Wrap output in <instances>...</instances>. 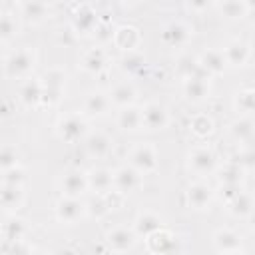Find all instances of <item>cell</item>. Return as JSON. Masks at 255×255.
Instances as JSON below:
<instances>
[{"label":"cell","instance_id":"20","mask_svg":"<svg viewBox=\"0 0 255 255\" xmlns=\"http://www.w3.org/2000/svg\"><path fill=\"white\" fill-rule=\"evenodd\" d=\"M163 36L171 42V44H181V42H185L187 40V36H189V30L181 24V22H171L167 28H165V32H163Z\"/></svg>","mask_w":255,"mask_h":255},{"label":"cell","instance_id":"4","mask_svg":"<svg viewBox=\"0 0 255 255\" xmlns=\"http://www.w3.org/2000/svg\"><path fill=\"white\" fill-rule=\"evenodd\" d=\"M32 66H34V54L30 50H20L8 60L6 70L10 76H24L26 72L32 70Z\"/></svg>","mask_w":255,"mask_h":255},{"label":"cell","instance_id":"16","mask_svg":"<svg viewBox=\"0 0 255 255\" xmlns=\"http://www.w3.org/2000/svg\"><path fill=\"white\" fill-rule=\"evenodd\" d=\"M0 201L6 209H18L22 203V187L20 185H6L0 191Z\"/></svg>","mask_w":255,"mask_h":255},{"label":"cell","instance_id":"17","mask_svg":"<svg viewBox=\"0 0 255 255\" xmlns=\"http://www.w3.org/2000/svg\"><path fill=\"white\" fill-rule=\"evenodd\" d=\"M110 108V98L96 92V94H90L86 98V104H84V110L88 114H106V110Z\"/></svg>","mask_w":255,"mask_h":255},{"label":"cell","instance_id":"28","mask_svg":"<svg viewBox=\"0 0 255 255\" xmlns=\"http://www.w3.org/2000/svg\"><path fill=\"white\" fill-rule=\"evenodd\" d=\"M223 255H241V253H237V251H233V253H223Z\"/></svg>","mask_w":255,"mask_h":255},{"label":"cell","instance_id":"11","mask_svg":"<svg viewBox=\"0 0 255 255\" xmlns=\"http://www.w3.org/2000/svg\"><path fill=\"white\" fill-rule=\"evenodd\" d=\"M86 187H88V177H84L82 173H68L62 179V189L68 197H76Z\"/></svg>","mask_w":255,"mask_h":255},{"label":"cell","instance_id":"10","mask_svg":"<svg viewBox=\"0 0 255 255\" xmlns=\"http://www.w3.org/2000/svg\"><path fill=\"white\" fill-rule=\"evenodd\" d=\"M159 229H161V219L157 215L149 213V211L147 213H141L137 217V221H135V231L139 235H143V237H151Z\"/></svg>","mask_w":255,"mask_h":255},{"label":"cell","instance_id":"9","mask_svg":"<svg viewBox=\"0 0 255 255\" xmlns=\"http://www.w3.org/2000/svg\"><path fill=\"white\" fill-rule=\"evenodd\" d=\"M215 245L223 253H233V251H237L241 247V237L231 229H221L215 235Z\"/></svg>","mask_w":255,"mask_h":255},{"label":"cell","instance_id":"2","mask_svg":"<svg viewBox=\"0 0 255 255\" xmlns=\"http://www.w3.org/2000/svg\"><path fill=\"white\" fill-rule=\"evenodd\" d=\"M167 124V112L161 104L151 102L141 110V126L147 129H161Z\"/></svg>","mask_w":255,"mask_h":255},{"label":"cell","instance_id":"12","mask_svg":"<svg viewBox=\"0 0 255 255\" xmlns=\"http://www.w3.org/2000/svg\"><path fill=\"white\" fill-rule=\"evenodd\" d=\"M94 187L96 191L100 193H106L112 185H114V173L106 171V169H94L90 175H88V187Z\"/></svg>","mask_w":255,"mask_h":255},{"label":"cell","instance_id":"29","mask_svg":"<svg viewBox=\"0 0 255 255\" xmlns=\"http://www.w3.org/2000/svg\"><path fill=\"white\" fill-rule=\"evenodd\" d=\"M104 255H116V253H104Z\"/></svg>","mask_w":255,"mask_h":255},{"label":"cell","instance_id":"14","mask_svg":"<svg viewBox=\"0 0 255 255\" xmlns=\"http://www.w3.org/2000/svg\"><path fill=\"white\" fill-rule=\"evenodd\" d=\"M133 98H135L133 86L128 84V82H124V84H118V86L112 90V94H110V104L114 102V104H118V106H128V104L133 102Z\"/></svg>","mask_w":255,"mask_h":255},{"label":"cell","instance_id":"19","mask_svg":"<svg viewBox=\"0 0 255 255\" xmlns=\"http://www.w3.org/2000/svg\"><path fill=\"white\" fill-rule=\"evenodd\" d=\"M110 143H112V141H110L104 133H92V135L88 137L86 147H88V151H90L92 155H104V153H108Z\"/></svg>","mask_w":255,"mask_h":255},{"label":"cell","instance_id":"26","mask_svg":"<svg viewBox=\"0 0 255 255\" xmlns=\"http://www.w3.org/2000/svg\"><path fill=\"white\" fill-rule=\"evenodd\" d=\"M86 209H88V213H92V215L100 217V215H104V213L108 211V203H106L102 197H98V199H92V201H90V205H88Z\"/></svg>","mask_w":255,"mask_h":255},{"label":"cell","instance_id":"8","mask_svg":"<svg viewBox=\"0 0 255 255\" xmlns=\"http://www.w3.org/2000/svg\"><path fill=\"white\" fill-rule=\"evenodd\" d=\"M84 211V205L76 199V197H66L58 203V217L62 221H68V223H74Z\"/></svg>","mask_w":255,"mask_h":255},{"label":"cell","instance_id":"1","mask_svg":"<svg viewBox=\"0 0 255 255\" xmlns=\"http://www.w3.org/2000/svg\"><path fill=\"white\" fill-rule=\"evenodd\" d=\"M131 167L137 173H147L155 167V149L149 143H139L131 149Z\"/></svg>","mask_w":255,"mask_h":255},{"label":"cell","instance_id":"24","mask_svg":"<svg viewBox=\"0 0 255 255\" xmlns=\"http://www.w3.org/2000/svg\"><path fill=\"white\" fill-rule=\"evenodd\" d=\"M40 96H42V90H40V86L36 84V82H28L24 88H22V100L24 102H38L40 100Z\"/></svg>","mask_w":255,"mask_h":255},{"label":"cell","instance_id":"3","mask_svg":"<svg viewBox=\"0 0 255 255\" xmlns=\"http://www.w3.org/2000/svg\"><path fill=\"white\" fill-rule=\"evenodd\" d=\"M86 131V124L80 116L72 114V116H66L62 122H60V128H58V133L62 139L66 141H76L78 137H82Z\"/></svg>","mask_w":255,"mask_h":255},{"label":"cell","instance_id":"6","mask_svg":"<svg viewBox=\"0 0 255 255\" xmlns=\"http://www.w3.org/2000/svg\"><path fill=\"white\" fill-rule=\"evenodd\" d=\"M213 165H215V157H213V153H211L209 149L197 147V149H193V151L189 153V167H191L193 171H197V173H207V171L213 169Z\"/></svg>","mask_w":255,"mask_h":255},{"label":"cell","instance_id":"7","mask_svg":"<svg viewBox=\"0 0 255 255\" xmlns=\"http://www.w3.org/2000/svg\"><path fill=\"white\" fill-rule=\"evenodd\" d=\"M133 233L128 227H116L108 233V243L114 251H126L133 245Z\"/></svg>","mask_w":255,"mask_h":255},{"label":"cell","instance_id":"15","mask_svg":"<svg viewBox=\"0 0 255 255\" xmlns=\"http://www.w3.org/2000/svg\"><path fill=\"white\" fill-rule=\"evenodd\" d=\"M118 124L124 129H137L141 126V110L131 108V106H126L120 112V116H118Z\"/></svg>","mask_w":255,"mask_h":255},{"label":"cell","instance_id":"5","mask_svg":"<svg viewBox=\"0 0 255 255\" xmlns=\"http://www.w3.org/2000/svg\"><path fill=\"white\" fill-rule=\"evenodd\" d=\"M114 185L122 193H129L139 185V173L133 167H122L114 173Z\"/></svg>","mask_w":255,"mask_h":255},{"label":"cell","instance_id":"23","mask_svg":"<svg viewBox=\"0 0 255 255\" xmlns=\"http://www.w3.org/2000/svg\"><path fill=\"white\" fill-rule=\"evenodd\" d=\"M231 54H235V56H237V58H235V62H233V66H241V64L247 60V56H249V48H247L245 44L235 42V44H231V46L225 50V54H223V56H231Z\"/></svg>","mask_w":255,"mask_h":255},{"label":"cell","instance_id":"21","mask_svg":"<svg viewBox=\"0 0 255 255\" xmlns=\"http://www.w3.org/2000/svg\"><path fill=\"white\" fill-rule=\"evenodd\" d=\"M199 64H201L203 68H207L209 72L217 74V72L223 70V54H219V52H205Z\"/></svg>","mask_w":255,"mask_h":255},{"label":"cell","instance_id":"13","mask_svg":"<svg viewBox=\"0 0 255 255\" xmlns=\"http://www.w3.org/2000/svg\"><path fill=\"white\" fill-rule=\"evenodd\" d=\"M187 197H189V203H191L193 207L201 209V207H205V205L209 203V199H211V189H209L205 183H193V185L189 187V191H187Z\"/></svg>","mask_w":255,"mask_h":255},{"label":"cell","instance_id":"18","mask_svg":"<svg viewBox=\"0 0 255 255\" xmlns=\"http://www.w3.org/2000/svg\"><path fill=\"white\" fill-rule=\"evenodd\" d=\"M185 94L189 100H201L207 94V82L203 78L191 76L185 80Z\"/></svg>","mask_w":255,"mask_h":255},{"label":"cell","instance_id":"22","mask_svg":"<svg viewBox=\"0 0 255 255\" xmlns=\"http://www.w3.org/2000/svg\"><path fill=\"white\" fill-rule=\"evenodd\" d=\"M16 30H18L16 20L10 14H2L0 16V38L2 40H8V38H12L16 34Z\"/></svg>","mask_w":255,"mask_h":255},{"label":"cell","instance_id":"27","mask_svg":"<svg viewBox=\"0 0 255 255\" xmlns=\"http://www.w3.org/2000/svg\"><path fill=\"white\" fill-rule=\"evenodd\" d=\"M102 64H104L102 56H100V54H94V52H92L90 56H86V60H84V68H86V70H100Z\"/></svg>","mask_w":255,"mask_h":255},{"label":"cell","instance_id":"25","mask_svg":"<svg viewBox=\"0 0 255 255\" xmlns=\"http://www.w3.org/2000/svg\"><path fill=\"white\" fill-rule=\"evenodd\" d=\"M16 151L12 147H0V169H8L16 165Z\"/></svg>","mask_w":255,"mask_h":255}]
</instances>
